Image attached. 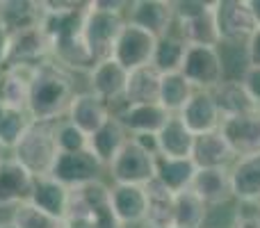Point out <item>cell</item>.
<instances>
[{"mask_svg": "<svg viewBox=\"0 0 260 228\" xmlns=\"http://www.w3.org/2000/svg\"><path fill=\"white\" fill-rule=\"evenodd\" d=\"M160 80L162 73L153 67H144L128 73L126 105H146L160 101Z\"/></svg>", "mask_w": 260, "mask_h": 228, "instance_id": "obj_28", "label": "cell"}, {"mask_svg": "<svg viewBox=\"0 0 260 228\" xmlns=\"http://www.w3.org/2000/svg\"><path fill=\"white\" fill-rule=\"evenodd\" d=\"M9 46H12V37L9 32L0 25V71L7 67V59H9Z\"/></svg>", "mask_w": 260, "mask_h": 228, "instance_id": "obj_44", "label": "cell"}, {"mask_svg": "<svg viewBox=\"0 0 260 228\" xmlns=\"http://www.w3.org/2000/svg\"><path fill=\"white\" fill-rule=\"evenodd\" d=\"M249 9H251V14H253L256 25L260 27V0H249Z\"/></svg>", "mask_w": 260, "mask_h": 228, "instance_id": "obj_45", "label": "cell"}, {"mask_svg": "<svg viewBox=\"0 0 260 228\" xmlns=\"http://www.w3.org/2000/svg\"><path fill=\"white\" fill-rule=\"evenodd\" d=\"M146 219L144 228H174V210H176V194L169 192L157 180L146 185Z\"/></svg>", "mask_w": 260, "mask_h": 228, "instance_id": "obj_26", "label": "cell"}, {"mask_svg": "<svg viewBox=\"0 0 260 228\" xmlns=\"http://www.w3.org/2000/svg\"><path fill=\"white\" fill-rule=\"evenodd\" d=\"M76 73L62 69L53 59L44 62L37 69L32 80L27 114L32 121H59L67 116L73 96L78 94Z\"/></svg>", "mask_w": 260, "mask_h": 228, "instance_id": "obj_1", "label": "cell"}, {"mask_svg": "<svg viewBox=\"0 0 260 228\" xmlns=\"http://www.w3.org/2000/svg\"><path fill=\"white\" fill-rule=\"evenodd\" d=\"M126 21L160 39L174 27V7L169 0H133L126 9Z\"/></svg>", "mask_w": 260, "mask_h": 228, "instance_id": "obj_11", "label": "cell"}, {"mask_svg": "<svg viewBox=\"0 0 260 228\" xmlns=\"http://www.w3.org/2000/svg\"><path fill=\"white\" fill-rule=\"evenodd\" d=\"M171 30L178 32V35L187 41V46H206V48H217V46H219V32H217V25H215L212 7L197 18H189V21H183V23H174Z\"/></svg>", "mask_w": 260, "mask_h": 228, "instance_id": "obj_30", "label": "cell"}, {"mask_svg": "<svg viewBox=\"0 0 260 228\" xmlns=\"http://www.w3.org/2000/svg\"><path fill=\"white\" fill-rule=\"evenodd\" d=\"M240 82H242L244 91L251 96V101L260 108V67H249Z\"/></svg>", "mask_w": 260, "mask_h": 228, "instance_id": "obj_40", "label": "cell"}, {"mask_svg": "<svg viewBox=\"0 0 260 228\" xmlns=\"http://www.w3.org/2000/svg\"><path fill=\"white\" fill-rule=\"evenodd\" d=\"M174 7V23H183L189 18H197L201 14H206L212 7V3H203V0H178V3H171Z\"/></svg>", "mask_w": 260, "mask_h": 228, "instance_id": "obj_39", "label": "cell"}, {"mask_svg": "<svg viewBox=\"0 0 260 228\" xmlns=\"http://www.w3.org/2000/svg\"><path fill=\"white\" fill-rule=\"evenodd\" d=\"M32 119L27 112H18V110H5V114L0 116V148L7 155H12V151L18 146V142L23 139V135L27 133Z\"/></svg>", "mask_w": 260, "mask_h": 228, "instance_id": "obj_35", "label": "cell"}, {"mask_svg": "<svg viewBox=\"0 0 260 228\" xmlns=\"http://www.w3.org/2000/svg\"><path fill=\"white\" fill-rule=\"evenodd\" d=\"M130 139H133V142L137 144L139 148H144L146 153H151L153 157L160 155V146H157V135H133Z\"/></svg>", "mask_w": 260, "mask_h": 228, "instance_id": "obj_41", "label": "cell"}, {"mask_svg": "<svg viewBox=\"0 0 260 228\" xmlns=\"http://www.w3.org/2000/svg\"><path fill=\"white\" fill-rule=\"evenodd\" d=\"M126 87H128V71L114 59H105V62L94 64L91 71L87 73V91H91L103 103H108L112 114L126 105Z\"/></svg>", "mask_w": 260, "mask_h": 228, "instance_id": "obj_6", "label": "cell"}, {"mask_svg": "<svg viewBox=\"0 0 260 228\" xmlns=\"http://www.w3.org/2000/svg\"><path fill=\"white\" fill-rule=\"evenodd\" d=\"M233 228H260V201H238Z\"/></svg>", "mask_w": 260, "mask_h": 228, "instance_id": "obj_38", "label": "cell"}, {"mask_svg": "<svg viewBox=\"0 0 260 228\" xmlns=\"http://www.w3.org/2000/svg\"><path fill=\"white\" fill-rule=\"evenodd\" d=\"M32 183L35 176L12 155H5L0 160V210L12 212L16 206L30 201Z\"/></svg>", "mask_w": 260, "mask_h": 228, "instance_id": "obj_10", "label": "cell"}, {"mask_svg": "<svg viewBox=\"0 0 260 228\" xmlns=\"http://www.w3.org/2000/svg\"><path fill=\"white\" fill-rule=\"evenodd\" d=\"M219 130L226 137L229 146L233 148L235 157L260 153V110L251 114L221 119Z\"/></svg>", "mask_w": 260, "mask_h": 228, "instance_id": "obj_13", "label": "cell"}, {"mask_svg": "<svg viewBox=\"0 0 260 228\" xmlns=\"http://www.w3.org/2000/svg\"><path fill=\"white\" fill-rule=\"evenodd\" d=\"M128 0H91L87 3L82 21V39L87 44L94 64L112 59L114 46L126 27Z\"/></svg>", "mask_w": 260, "mask_h": 228, "instance_id": "obj_2", "label": "cell"}, {"mask_svg": "<svg viewBox=\"0 0 260 228\" xmlns=\"http://www.w3.org/2000/svg\"><path fill=\"white\" fill-rule=\"evenodd\" d=\"M5 155H7V153H5V151H3V148H0V160H3V157H5Z\"/></svg>", "mask_w": 260, "mask_h": 228, "instance_id": "obj_48", "label": "cell"}, {"mask_svg": "<svg viewBox=\"0 0 260 228\" xmlns=\"http://www.w3.org/2000/svg\"><path fill=\"white\" fill-rule=\"evenodd\" d=\"M110 116H112V110H110L108 103H103V101H101L99 96H94L91 91L80 89L73 96L64 119L71 121L76 128H80L82 133L91 137L99 128H103Z\"/></svg>", "mask_w": 260, "mask_h": 228, "instance_id": "obj_14", "label": "cell"}, {"mask_svg": "<svg viewBox=\"0 0 260 228\" xmlns=\"http://www.w3.org/2000/svg\"><path fill=\"white\" fill-rule=\"evenodd\" d=\"M112 185H139L146 187L155 180V157L139 148L133 139L117 153L112 162L105 167Z\"/></svg>", "mask_w": 260, "mask_h": 228, "instance_id": "obj_4", "label": "cell"}, {"mask_svg": "<svg viewBox=\"0 0 260 228\" xmlns=\"http://www.w3.org/2000/svg\"><path fill=\"white\" fill-rule=\"evenodd\" d=\"M194 176H197V165L192 162V157L187 160H176V157H155V180L160 185H165L169 192L180 194L185 189H189Z\"/></svg>", "mask_w": 260, "mask_h": 228, "instance_id": "obj_27", "label": "cell"}, {"mask_svg": "<svg viewBox=\"0 0 260 228\" xmlns=\"http://www.w3.org/2000/svg\"><path fill=\"white\" fill-rule=\"evenodd\" d=\"M146 187L139 185H112V210L126 228L144 226L146 219Z\"/></svg>", "mask_w": 260, "mask_h": 228, "instance_id": "obj_21", "label": "cell"}, {"mask_svg": "<svg viewBox=\"0 0 260 228\" xmlns=\"http://www.w3.org/2000/svg\"><path fill=\"white\" fill-rule=\"evenodd\" d=\"M189 192H194L208 208H219L233 199L229 169H197Z\"/></svg>", "mask_w": 260, "mask_h": 228, "instance_id": "obj_20", "label": "cell"}, {"mask_svg": "<svg viewBox=\"0 0 260 228\" xmlns=\"http://www.w3.org/2000/svg\"><path fill=\"white\" fill-rule=\"evenodd\" d=\"M5 114V105H3V99H0V116Z\"/></svg>", "mask_w": 260, "mask_h": 228, "instance_id": "obj_47", "label": "cell"}, {"mask_svg": "<svg viewBox=\"0 0 260 228\" xmlns=\"http://www.w3.org/2000/svg\"><path fill=\"white\" fill-rule=\"evenodd\" d=\"M112 116L121 121V125L133 137V135H157L171 114L160 103H146V105H123Z\"/></svg>", "mask_w": 260, "mask_h": 228, "instance_id": "obj_19", "label": "cell"}, {"mask_svg": "<svg viewBox=\"0 0 260 228\" xmlns=\"http://www.w3.org/2000/svg\"><path fill=\"white\" fill-rule=\"evenodd\" d=\"M50 59V41L44 35L41 25L23 30L18 35H12V46H9V59L12 64H30V67H41Z\"/></svg>", "mask_w": 260, "mask_h": 228, "instance_id": "obj_18", "label": "cell"}, {"mask_svg": "<svg viewBox=\"0 0 260 228\" xmlns=\"http://www.w3.org/2000/svg\"><path fill=\"white\" fill-rule=\"evenodd\" d=\"M128 139H130V135L121 125V121L110 116V119L105 121L103 128H99L89 137V151L108 167L110 162L117 157V153L128 144Z\"/></svg>", "mask_w": 260, "mask_h": 228, "instance_id": "obj_25", "label": "cell"}, {"mask_svg": "<svg viewBox=\"0 0 260 228\" xmlns=\"http://www.w3.org/2000/svg\"><path fill=\"white\" fill-rule=\"evenodd\" d=\"M212 16L219 32V41L247 44L249 37L256 32V21L249 9V0H215Z\"/></svg>", "mask_w": 260, "mask_h": 228, "instance_id": "obj_5", "label": "cell"}, {"mask_svg": "<svg viewBox=\"0 0 260 228\" xmlns=\"http://www.w3.org/2000/svg\"><path fill=\"white\" fill-rule=\"evenodd\" d=\"M187 48H189L187 41H185L178 32L171 30L169 35L157 39L151 67L155 69V71H160L162 76H165V73H180L185 55H187Z\"/></svg>", "mask_w": 260, "mask_h": 228, "instance_id": "obj_29", "label": "cell"}, {"mask_svg": "<svg viewBox=\"0 0 260 228\" xmlns=\"http://www.w3.org/2000/svg\"><path fill=\"white\" fill-rule=\"evenodd\" d=\"M212 96H215V101H217L221 119L251 114V112H256V110H260L251 101V96L244 91L242 82H221V85L212 91Z\"/></svg>", "mask_w": 260, "mask_h": 228, "instance_id": "obj_31", "label": "cell"}, {"mask_svg": "<svg viewBox=\"0 0 260 228\" xmlns=\"http://www.w3.org/2000/svg\"><path fill=\"white\" fill-rule=\"evenodd\" d=\"M247 53H249V64L251 67H260V27H256L247 41Z\"/></svg>", "mask_w": 260, "mask_h": 228, "instance_id": "obj_42", "label": "cell"}, {"mask_svg": "<svg viewBox=\"0 0 260 228\" xmlns=\"http://www.w3.org/2000/svg\"><path fill=\"white\" fill-rule=\"evenodd\" d=\"M221 62V71H224V82H240L242 76L247 73L249 64V53L247 44H235V41H219L217 46Z\"/></svg>", "mask_w": 260, "mask_h": 228, "instance_id": "obj_34", "label": "cell"}, {"mask_svg": "<svg viewBox=\"0 0 260 228\" xmlns=\"http://www.w3.org/2000/svg\"><path fill=\"white\" fill-rule=\"evenodd\" d=\"M238 160L233 148L229 146L221 130L194 137L192 148V162L197 169H231V165Z\"/></svg>", "mask_w": 260, "mask_h": 228, "instance_id": "obj_17", "label": "cell"}, {"mask_svg": "<svg viewBox=\"0 0 260 228\" xmlns=\"http://www.w3.org/2000/svg\"><path fill=\"white\" fill-rule=\"evenodd\" d=\"M7 221L14 228H62V221L46 215V212H41L39 208H35L30 201L14 208V210L9 212Z\"/></svg>", "mask_w": 260, "mask_h": 228, "instance_id": "obj_36", "label": "cell"}, {"mask_svg": "<svg viewBox=\"0 0 260 228\" xmlns=\"http://www.w3.org/2000/svg\"><path fill=\"white\" fill-rule=\"evenodd\" d=\"M0 228H14L12 224H9V221L7 219H5V221H0Z\"/></svg>", "mask_w": 260, "mask_h": 228, "instance_id": "obj_46", "label": "cell"}, {"mask_svg": "<svg viewBox=\"0 0 260 228\" xmlns=\"http://www.w3.org/2000/svg\"><path fill=\"white\" fill-rule=\"evenodd\" d=\"M210 208L201 201L194 192L176 194V210H174V228H203L208 221Z\"/></svg>", "mask_w": 260, "mask_h": 228, "instance_id": "obj_33", "label": "cell"}, {"mask_svg": "<svg viewBox=\"0 0 260 228\" xmlns=\"http://www.w3.org/2000/svg\"><path fill=\"white\" fill-rule=\"evenodd\" d=\"M229 171L233 199H238V201H260V153L238 157Z\"/></svg>", "mask_w": 260, "mask_h": 228, "instance_id": "obj_22", "label": "cell"}, {"mask_svg": "<svg viewBox=\"0 0 260 228\" xmlns=\"http://www.w3.org/2000/svg\"><path fill=\"white\" fill-rule=\"evenodd\" d=\"M194 87L185 80L183 73H165L160 80V101L157 103L169 114H180L194 96Z\"/></svg>", "mask_w": 260, "mask_h": 228, "instance_id": "obj_32", "label": "cell"}, {"mask_svg": "<svg viewBox=\"0 0 260 228\" xmlns=\"http://www.w3.org/2000/svg\"><path fill=\"white\" fill-rule=\"evenodd\" d=\"M105 165L94 155L91 151H80V153H59L57 160L53 165V176L69 189H78L82 185L103 180Z\"/></svg>", "mask_w": 260, "mask_h": 228, "instance_id": "obj_7", "label": "cell"}, {"mask_svg": "<svg viewBox=\"0 0 260 228\" xmlns=\"http://www.w3.org/2000/svg\"><path fill=\"white\" fill-rule=\"evenodd\" d=\"M155 44H157V37H153L151 32L142 30V27L126 21V27L121 30L117 46H114L112 59L117 64H121L128 73L144 69V67H151Z\"/></svg>", "mask_w": 260, "mask_h": 228, "instance_id": "obj_9", "label": "cell"}, {"mask_svg": "<svg viewBox=\"0 0 260 228\" xmlns=\"http://www.w3.org/2000/svg\"><path fill=\"white\" fill-rule=\"evenodd\" d=\"M30 203L46 215L64 221L69 215V206H71V189L59 180H55L53 176H41L32 183Z\"/></svg>", "mask_w": 260, "mask_h": 228, "instance_id": "obj_15", "label": "cell"}, {"mask_svg": "<svg viewBox=\"0 0 260 228\" xmlns=\"http://www.w3.org/2000/svg\"><path fill=\"white\" fill-rule=\"evenodd\" d=\"M55 142L59 153H80L89 151V135H85L80 128L67 119L55 121Z\"/></svg>", "mask_w": 260, "mask_h": 228, "instance_id": "obj_37", "label": "cell"}, {"mask_svg": "<svg viewBox=\"0 0 260 228\" xmlns=\"http://www.w3.org/2000/svg\"><path fill=\"white\" fill-rule=\"evenodd\" d=\"M59 155L55 142V121H32L27 133L12 151V157L23 165L35 178L50 176L53 165Z\"/></svg>", "mask_w": 260, "mask_h": 228, "instance_id": "obj_3", "label": "cell"}, {"mask_svg": "<svg viewBox=\"0 0 260 228\" xmlns=\"http://www.w3.org/2000/svg\"><path fill=\"white\" fill-rule=\"evenodd\" d=\"M178 116L183 119V123L187 125V130L194 137L206 133H215L221 125V112L217 108V101L212 96V91H194V96L189 99V103L185 105Z\"/></svg>", "mask_w": 260, "mask_h": 228, "instance_id": "obj_16", "label": "cell"}, {"mask_svg": "<svg viewBox=\"0 0 260 228\" xmlns=\"http://www.w3.org/2000/svg\"><path fill=\"white\" fill-rule=\"evenodd\" d=\"M62 228H96V221L89 215H67Z\"/></svg>", "mask_w": 260, "mask_h": 228, "instance_id": "obj_43", "label": "cell"}, {"mask_svg": "<svg viewBox=\"0 0 260 228\" xmlns=\"http://www.w3.org/2000/svg\"><path fill=\"white\" fill-rule=\"evenodd\" d=\"M157 146H160V155L187 160V157H192L194 135L187 130V125L183 123L178 114H171L157 133Z\"/></svg>", "mask_w": 260, "mask_h": 228, "instance_id": "obj_24", "label": "cell"}, {"mask_svg": "<svg viewBox=\"0 0 260 228\" xmlns=\"http://www.w3.org/2000/svg\"><path fill=\"white\" fill-rule=\"evenodd\" d=\"M44 9L35 0H0V25L12 35L41 25Z\"/></svg>", "mask_w": 260, "mask_h": 228, "instance_id": "obj_23", "label": "cell"}, {"mask_svg": "<svg viewBox=\"0 0 260 228\" xmlns=\"http://www.w3.org/2000/svg\"><path fill=\"white\" fill-rule=\"evenodd\" d=\"M37 69L39 67H30V64H12V67H5L0 71V99H3L5 110L27 112L30 89Z\"/></svg>", "mask_w": 260, "mask_h": 228, "instance_id": "obj_12", "label": "cell"}, {"mask_svg": "<svg viewBox=\"0 0 260 228\" xmlns=\"http://www.w3.org/2000/svg\"><path fill=\"white\" fill-rule=\"evenodd\" d=\"M180 73L197 91H215L224 82L219 53L206 46H189Z\"/></svg>", "mask_w": 260, "mask_h": 228, "instance_id": "obj_8", "label": "cell"}]
</instances>
